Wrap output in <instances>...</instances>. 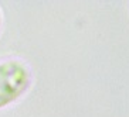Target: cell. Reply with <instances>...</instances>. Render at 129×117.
<instances>
[{
    "label": "cell",
    "instance_id": "1",
    "mask_svg": "<svg viewBox=\"0 0 129 117\" xmlns=\"http://www.w3.org/2000/svg\"><path fill=\"white\" fill-rule=\"evenodd\" d=\"M30 85V71L20 61L0 64V107L12 103Z\"/></svg>",
    "mask_w": 129,
    "mask_h": 117
}]
</instances>
